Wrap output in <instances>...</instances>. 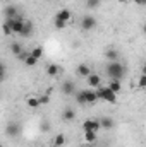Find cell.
<instances>
[{"mask_svg": "<svg viewBox=\"0 0 146 147\" xmlns=\"http://www.w3.org/2000/svg\"><path fill=\"white\" fill-rule=\"evenodd\" d=\"M24 63H26L28 67H35V65L38 63V60H36V58H33L31 55H28V57L24 58Z\"/></svg>", "mask_w": 146, "mask_h": 147, "instance_id": "27", "label": "cell"}, {"mask_svg": "<svg viewBox=\"0 0 146 147\" xmlns=\"http://www.w3.org/2000/svg\"><path fill=\"white\" fill-rule=\"evenodd\" d=\"M38 101H40V105L43 106V105H48L50 103V94H41V96H38Z\"/></svg>", "mask_w": 146, "mask_h": 147, "instance_id": "26", "label": "cell"}, {"mask_svg": "<svg viewBox=\"0 0 146 147\" xmlns=\"http://www.w3.org/2000/svg\"><path fill=\"white\" fill-rule=\"evenodd\" d=\"M10 51L17 57L19 53H23V51H24V48H23V45H21V43H12V45H10Z\"/></svg>", "mask_w": 146, "mask_h": 147, "instance_id": "23", "label": "cell"}, {"mask_svg": "<svg viewBox=\"0 0 146 147\" xmlns=\"http://www.w3.org/2000/svg\"><path fill=\"white\" fill-rule=\"evenodd\" d=\"M102 5V0H86V7L88 9H98Z\"/></svg>", "mask_w": 146, "mask_h": 147, "instance_id": "25", "label": "cell"}, {"mask_svg": "<svg viewBox=\"0 0 146 147\" xmlns=\"http://www.w3.org/2000/svg\"><path fill=\"white\" fill-rule=\"evenodd\" d=\"M0 72H5V65H3V62H0Z\"/></svg>", "mask_w": 146, "mask_h": 147, "instance_id": "31", "label": "cell"}, {"mask_svg": "<svg viewBox=\"0 0 146 147\" xmlns=\"http://www.w3.org/2000/svg\"><path fill=\"white\" fill-rule=\"evenodd\" d=\"M0 147H3V146H2V144H0Z\"/></svg>", "mask_w": 146, "mask_h": 147, "instance_id": "34", "label": "cell"}, {"mask_svg": "<svg viewBox=\"0 0 146 147\" xmlns=\"http://www.w3.org/2000/svg\"><path fill=\"white\" fill-rule=\"evenodd\" d=\"M107 87H108L112 92L119 94V92H120V89H122V82H120V80H110V84L107 86Z\"/></svg>", "mask_w": 146, "mask_h": 147, "instance_id": "18", "label": "cell"}, {"mask_svg": "<svg viewBox=\"0 0 146 147\" xmlns=\"http://www.w3.org/2000/svg\"><path fill=\"white\" fill-rule=\"evenodd\" d=\"M98 121H100V127L105 128V130H112V128L115 127V121H113L112 116H103V118H100Z\"/></svg>", "mask_w": 146, "mask_h": 147, "instance_id": "11", "label": "cell"}, {"mask_svg": "<svg viewBox=\"0 0 146 147\" xmlns=\"http://www.w3.org/2000/svg\"><path fill=\"white\" fill-rule=\"evenodd\" d=\"M86 82H88V86L89 87H100V84H102V77L98 75V74H95V72H91L88 77H86Z\"/></svg>", "mask_w": 146, "mask_h": 147, "instance_id": "8", "label": "cell"}, {"mask_svg": "<svg viewBox=\"0 0 146 147\" xmlns=\"http://www.w3.org/2000/svg\"><path fill=\"white\" fill-rule=\"evenodd\" d=\"M2 33H3L5 36H10V34H14V33H12V28H10V24H9L7 21H3V24H2Z\"/></svg>", "mask_w": 146, "mask_h": 147, "instance_id": "24", "label": "cell"}, {"mask_svg": "<svg viewBox=\"0 0 146 147\" xmlns=\"http://www.w3.org/2000/svg\"><path fill=\"white\" fill-rule=\"evenodd\" d=\"M21 130H23V127H21L19 121H9L7 127H5V135L10 137V139H14V137H19Z\"/></svg>", "mask_w": 146, "mask_h": 147, "instance_id": "4", "label": "cell"}, {"mask_svg": "<svg viewBox=\"0 0 146 147\" xmlns=\"http://www.w3.org/2000/svg\"><path fill=\"white\" fill-rule=\"evenodd\" d=\"M35 33V24L29 21V19H24V24H23V31L19 33L21 38H31Z\"/></svg>", "mask_w": 146, "mask_h": 147, "instance_id": "7", "label": "cell"}, {"mask_svg": "<svg viewBox=\"0 0 146 147\" xmlns=\"http://www.w3.org/2000/svg\"><path fill=\"white\" fill-rule=\"evenodd\" d=\"M84 147H95V144H86Z\"/></svg>", "mask_w": 146, "mask_h": 147, "instance_id": "32", "label": "cell"}, {"mask_svg": "<svg viewBox=\"0 0 146 147\" xmlns=\"http://www.w3.org/2000/svg\"><path fill=\"white\" fill-rule=\"evenodd\" d=\"M5 80V72H0V84Z\"/></svg>", "mask_w": 146, "mask_h": 147, "instance_id": "29", "label": "cell"}, {"mask_svg": "<svg viewBox=\"0 0 146 147\" xmlns=\"http://www.w3.org/2000/svg\"><path fill=\"white\" fill-rule=\"evenodd\" d=\"M84 96H86V105H96L98 103L96 92L93 89H84Z\"/></svg>", "mask_w": 146, "mask_h": 147, "instance_id": "13", "label": "cell"}, {"mask_svg": "<svg viewBox=\"0 0 146 147\" xmlns=\"http://www.w3.org/2000/svg\"><path fill=\"white\" fill-rule=\"evenodd\" d=\"M76 101L81 105V106H86V96H84V89L83 91H76Z\"/></svg>", "mask_w": 146, "mask_h": 147, "instance_id": "20", "label": "cell"}, {"mask_svg": "<svg viewBox=\"0 0 146 147\" xmlns=\"http://www.w3.org/2000/svg\"><path fill=\"white\" fill-rule=\"evenodd\" d=\"M76 74H77L79 77L86 79V77L91 74V69H89V65H86V63H79V65L76 67Z\"/></svg>", "mask_w": 146, "mask_h": 147, "instance_id": "12", "label": "cell"}, {"mask_svg": "<svg viewBox=\"0 0 146 147\" xmlns=\"http://www.w3.org/2000/svg\"><path fill=\"white\" fill-rule=\"evenodd\" d=\"M62 120L64 121H74L76 120V111L72 108H65L62 111Z\"/></svg>", "mask_w": 146, "mask_h": 147, "instance_id": "14", "label": "cell"}, {"mask_svg": "<svg viewBox=\"0 0 146 147\" xmlns=\"http://www.w3.org/2000/svg\"><path fill=\"white\" fill-rule=\"evenodd\" d=\"M138 87H139V89H145L146 87V75L145 74H141V77H139V80H138Z\"/></svg>", "mask_w": 146, "mask_h": 147, "instance_id": "28", "label": "cell"}, {"mask_svg": "<svg viewBox=\"0 0 146 147\" xmlns=\"http://www.w3.org/2000/svg\"><path fill=\"white\" fill-rule=\"evenodd\" d=\"M62 92L67 94V96L74 94V92H76V84H74L72 80H64V82H62Z\"/></svg>", "mask_w": 146, "mask_h": 147, "instance_id": "10", "label": "cell"}, {"mask_svg": "<svg viewBox=\"0 0 146 147\" xmlns=\"http://www.w3.org/2000/svg\"><path fill=\"white\" fill-rule=\"evenodd\" d=\"M96 98H98V101H107L110 105H115L117 103V98H119V94H115V92H112L108 87H96Z\"/></svg>", "mask_w": 146, "mask_h": 147, "instance_id": "3", "label": "cell"}, {"mask_svg": "<svg viewBox=\"0 0 146 147\" xmlns=\"http://www.w3.org/2000/svg\"><path fill=\"white\" fill-rule=\"evenodd\" d=\"M65 135L64 134H57L55 137H53V147H64L65 146Z\"/></svg>", "mask_w": 146, "mask_h": 147, "instance_id": "17", "label": "cell"}, {"mask_svg": "<svg viewBox=\"0 0 146 147\" xmlns=\"http://www.w3.org/2000/svg\"><path fill=\"white\" fill-rule=\"evenodd\" d=\"M96 17L95 16H84L83 19H81V29L83 31H93L95 28H96Z\"/></svg>", "mask_w": 146, "mask_h": 147, "instance_id": "5", "label": "cell"}, {"mask_svg": "<svg viewBox=\"0 0 146 147\" xmlns=\"http://www.w3.org/2000/svg\"><path fill=\"white\" fill-rule=\"evenodd\" d=\"M107 75L110 77V80H122L124 75H126V67L120 60H115V62H108L107 63Z\"/></svg>", "mask_w": 146, "mask_h": 147, "instance_id": "1", "label": "cell"}, {"mask_svg": "<svg viewBox=\"0 0 146 147\" xmlns=\"http://www.w3.org/2000/svg\"><path fill=\"white\" fill-rule=\"evenodd\" d=\"M26 105H28L29 108H40V106H41L40 101H38V96H29V98L26 99Z\"/></svg>", "mask_w": 146, "mask_h": 147, "instance_id": "21", "label": "cell"}, {"mask_svg": "<svg viewBox=\"0 0 146 147\" xmlns=\"http://www.w3.org/2000/svg\"><path fill=\"white\" fill-rule=\"evenodd\" d=\"M96 139H98L96 132H84V140H86V144H95Z\"/></svg>", "mask_w": 146, "mask_h": 147, "instance_id": "19", "label": "cell"}, {"mask_svg": "<svg viewBox=\"0 0 146 147\" xmlns=\"http://www.w3.org/2000/svg\"><path fill=\"white\" fill-rule=\"evenodd\" d=\"M29 55H31L33 58H36V60H41V57H43V48H41V46H35V48L29 51Z\"/></svg>", "mask_w": 146, "mask_h": 147, "instance_id": "22", "label": "cell"}, {"mask_svg": "<svg viewBox=\"0 0 146 147\" xmlns=\"http://www.w3.org/2000/svg\"><path fill=\"white\" fill-rule=\"evenodd\" d=\"M3 16H5V19H16L19 16V9L16 5H7L3 9Z\"/></svg>", "mask_w": 146, "mask_h": 147, "instance_id": "9", "label": "cell"}, {"mask_svg": "<svg viewBox=\"0 0 146 147\" xmlns=\"http://www.w3.org/2000/svg\"><path fill=\"white\" fill-rule=\"evenodd\" d=\"M100 128H102V127H100V121H98L96 118H86V120L83 121V130H84V132H96V134H98Z\"/></svg>", "mask_w": 146, "mask_h": 147, "instance_id": "6", "label": "cell"}, {"mask_svg": "<svg viewBox=\"0 0 146 147\" xmlns=\"http://www.w3.org/2000/svg\"><path fill=\"white\" fill-rule=\"evenodd\" d=\"M71 17H72V14H71L69 9H60V10L55 14V17H53V26H55L57 29H64V28L67 26V22L71 21Z\"/></svg>", "mask_w": 146, "mask_h": 147, "instance_id": "2", "label": "cell"}, {"mask_svg": "<svg viewBox=\"0 0 146 147\" xmlns=\"http://www.w3.org/2000/svg\"><path fill=\"white\" fill-rule=\"evenodd\" d=\"M132 2H134V3H138V5H143L146 0H132Z\"/></svg>", "mask_w": 146, "mask_h": 147, "instance_id": "30", "label": "cell"}, {"mask_svg": "<svg viewBox=\"0 0 146 147\" xmlns=\"http://www.w3.org/2000/svg\"><path fill=\"white\" fill-rule=\"evenodd\" d=\"M60 72H62V69H60L57 63H50V65L46 67V74H48L50 77H57Z\"/></svg>", "mask_w": 146, "mask_h": 147, "instance_id": "16", "label": "cell"}, {"mask_svg": "<svg viewBox=\"0 0 146 147\" xmlns=\"http://www.w3.org/2000/svg\"><path fill=\"white\" fill-rule=\"evenodd\" d=\"M119 2H120V3H126V2H127V0H119Z\"/></svg>", "mask_w": 146, "mask_h": 147, "instance_id": "33", "label": "cell"}, {"mask_svg": "<svg viewBox=\"0 0 146 147\" xmlns=\"http://www.w3.org/2000/svg\"><path fill=\"white\" fill-rule=\"evenodd\" d=\"M119 51L115 50V48H108L107 51H105V58L108 60V62H115V60H119Z\"/></svg>", "mask_w": 146, "mask_h": 147, "instance_id": "15", "label": "cell"}]
</instances>
